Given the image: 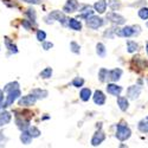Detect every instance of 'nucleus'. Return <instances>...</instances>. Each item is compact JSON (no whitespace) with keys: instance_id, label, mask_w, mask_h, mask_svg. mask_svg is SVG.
<instances>
[{"instance_id":"f257e3e1","label":"nucleus","mask_w":148,"mask_h":148,"mask_svg":"<svg viewBox=\"0 0 148 148\" xmlns=\"http://www.w3.org/2000/svg\"><path fill=\"white\" fill-rule=\"evenodd\" d=\"M130 135H132V130L125 122H121L116 126V138L120 141L128 140L130 138Z\"/></svg>"},{"instance_id":"f03ea898","label":"nucleus","mask_w":148,"mask_h":148,"mask_svg":"<svg viewBox=\"0 0 148 148\" xmlns=\"http://www.w3.org/2000/svg\"><path fill=\"white\" fill-rule=\"evenodd\" d=\"M103 19L100 18L98 16H90L88 19H87V26L89 29H92V30H97L98 27H101L103 25Z\"/></svg>"},{"instance_id":"7ed1b4c3","label":"nucleus","mask_w":148,"mask_h":148,"mask_svg":"<svg viewBox=\"0 0 148 148\" xmlns=\"http://www.w3.org/2000/svg\"><path fill=\"white\" fill-rule=\"evenodd\" d=\"M21 95L20 90L19 89H14V90H12L10 92H7V97H6V102L3 103V108H7L10 107L11 104H13V102L17 100V98Z\"/></svg>"},{"instance_id":"20e7f679","label":"nucleus","mask_w":148,"mask_h":148,"mask_svg":"<svg viewBox=\"0 0 148 148\" xmlns=\"http://www.w3.org/2000/svg\"><path fill=\"white\" fill-rule=\"evenodd\" d=\"M107 19L110 20L112 23H114L115 25H123V24L126 23L125 17H122L121 14H117L116 12H110V13H108Z\"/></svg>"},{"instance_id":"39448f33","label":"nucleus","mask_w":148,"mask_h":148,"mask_svg":"<svg viewBox=\"0 0 148 148\" xmlns=\"http://www.w3.org/2000/svg\"><path fill=\"white\" fill-rule=\"evenodd\" d=\"M37 101V98L31 94V95H26V96H23L20 100H19V106L20 107H30V106H33Z\"/></svg>"},{"instance_id":"423d86ee","label":"nucleus","mask_w":148,"mask_h":148,"mask_svg":"<svg viewBox=\"0 0 148 148\" xmlns=\"http://www.w3.org/2000/svg\"><path fill=\"white\" fill-rule=\"evenodd\" d=\"M140 94H141V87H139V85H132V87L127 89V97L132 98V100L138 98Z\"/></svg>"},{"instance_id":"0eeeda50","label":"nucleus","mask_w":148,"mask_h":148,"mask_svg":"<svg viewBox=\"0 0 148 148\" xmlns=\"http://www.w3.org/2000/svg\"><path fill=\"white\" fill-rule=\"evenodd\" d=\"M49 17H50L52 20H57V21H59V23H62L63 25H65L66 24V17H65V14L63 13V12H60V11H53V12H51L50 14H49Z\"/></svg>"},{"instance_id":"6e6552de","label":"nucleus","mask_w":148,"mask_h":148,"mask_svg":"<svg viewBox=\"0 0 148 148\" xmlns=\"http://www.w3.org/2000/svg\"><path fill=\"white\" fill-rule=\"evenodd\" d=\"M122 75V70L121 69H114V70H110L108 71V75H107V81L110 82H116L121 78Z\"/></svg>"},{"instance_id":"1a4fd4ad","label":"nucleus","mask_w":148,"mask_h":148,"mask_svg":"<svg viewBox=\"0 0 148 148\" xmlns=\"http://www.w3.org/2000/svg\"><path fill=\"white\" fill-rule=\"evenodd\" d=\"M78 8V1L77 0H68L66 4L63 7V11L66 13H72Z\"/></svg>"},{"instance_id":"9d476101","label":"nucleus","mask_w":148,"mask_h":148,"mask_svg":"<svg viewBox=\"0 0 148 148\" xmlns=\"http://www.w3.org/2000/svg\"><path fill=\"white\" fill-rule=\"evenodd\" d=\"M106 139V135L103 132H96L94 134V136L91 139V145L92 146H98V145H101Z\"/></svg>"},{"instance_id":"9b49d317","label":"nucleus","mask_w":148,"mask_h":148,"mask_svg":"<svg viewBox=\"0 0 148 148\" xmlns=\"http://www.w3.org/2000/svg\"><path fill=\"white\" fill-rule=\"evenodd\" d=\"M107 91H108V94H110V95L119 96V95L122 92V87H120V85H117V84L112 83V84H108V85H107Z\"/></svg>"},{"instance_id":"f8f14e48","label":"nucleus","mask_w":148,"mask_h":148,"mask_svg":"<svg viewBox=\"0 0 148 148\" xmlns=\"http://www.w3.org/2000/svg\"><path fill=\"white\" fill-rule=\"evenodd\" d=\"M94 14V11L91 10V7L89 6V5H84L83 6V8L79 11V18H83V19H85L87 20L90 16H92Z\"/></svg>"},{"instance_id":"ddd939ff","label":"nucleus","mask_w":148,"mask_h":148,"mask_svg":"<svg viewBox=\"0 0 148 148\" xmlns=\"http://www.w3.org/2000/svg\"><path fill=\"white\" fill-rule=\"evenodd\" d=\"M94 102L98 106H103L106 102V96L101 90H96L94 94Z\"/></svg>"},{"instance_id":"4468645a","label":"nucleus","mask_w":148,"mask_h":148,"mask_svg":"<svg viewBox=\"0 0 148 148\" xmlns=\"http://www.w3.org/2000/svg\"><path fill=\"white\" fill-rule=\"evenodd\" d=\"M116 34L120 37H132V36H134L133 26H125L123 29L116 31Z\"/></svg>"},{"instance_id":"2eb2a0df","label":"nucleus","mask_w":148,"mask_h":148,"mask_svg":"<svg viewBox=\"0 0 148 148\" xmlns=\"http://www.w3.org/2000/svg\"><path fill=\"white\" fill-rule=\"evenodd\" d=\"M107 1L106 0H98L97 3H95V5H94V8H95V11L96 12H98V13H104L106 12V10H107Z\"/></svg>"},{"instance_id":"dca6fc26","label":"nucleus","mask_w":148,"mask_h":148,"mask_svg":"<svg viewBox=\"0 0 148 148\" xmlns=\"http://www.w3.org/2000/svg\"><path fill=\"white\" fill-rule=\"evenodd\" d=\"M68 20H69L68 21V25H69V27L71 30H75V31H81L82 30V24L77 19L71 18V19H68Z\"/></svg>"},{"instance_id":"f3484780","label":"nucleus","mask_w":148,"mask_h":148,"mask_svg":"<svg viewBox=\"0 0 148 148\" xmlns=\"http://www.w3.org/2000/svg\"><path fill=\"white\" fill-rule=\"evenodd\" d=\"M31 94L37 98V100H42V98H45L49 95V92L44 89H32Z\"/></svg>"},{"instance_id":"a211bd4d","label":"nucleus","mask_w":148,"mask_h":148,"mask_svg":"<svg viewBox=\"0 0 148 148\" xmlns=\"http://www.w3.org/2000/svg\"><path fill=\"white\" fill-rule=\"evenodd\" d=\"M117 106L120 107V109L122 110V112H126V110L128 109V100L127 97H123V96H120L117 97Z\"/></svg>"},{"instance_id":"6ab92c4d","label":"nucleus","mask_w":148,"mask_h":148,"mask_svg":"<svg viewBox=\"0 0 148 148\" xmlns=\"http://www.w3.org/2000/svg\"><path fill=\"white\" fill-rule=\"evenodd\" d=\"M11 113L8 112H1L0 113V127H3L5 125H7V123H10L11 121Z\"/></svg>"},{"instance_id":"aec40b11","label":"nucleus","mask_w":148,"mask_h":148,"mask_svg":"<svg viewBox=\"0 0 148 148\" xmlns=\"http://www.w3.org/2000/svg\"><path fill=\"white\" fill-rule=\"evenodd\" d=\"M32 136L30 135V133L27 130H21V135H20V141L24 143V145H30L31 141H32Z\"/></svg>"},{"instance_id":"412c9836","label":"nucleus","mask_w":148,"mask_h":148,"mask_svg":"<svg viewBox=\"0 0 148 148\" xmlns=\"http://www.w3.org/2000/svg\"><path fill=\"white\" fill-rule=\"evenodd\" d=\"M96 53L98 55V57H101V58L106 57V55H107L106 46L102 43H97V45H96Z\"/></svg>"},{"instance_id":"4be33fe9","label":"nucleus","mask_w":148,"mask_h":148,"mask_svg":"<svg viewBox=\"0 0 148 148\" xmlns=\"http://www.w3.org/2000/svg\"><path fill=\"white\" fill-rule=\"evenodd\" d=\"M79 96H81V100L82 101L87 102V101H89V98L91 97V90L89 88H84V89L81 90V95Z\"/></svg>"},{"instance_id":"5701e85b","label":"nucleus","mask_w":148,"mask_h":148,"mask_svg":"<svg viewBox=\"0 0 148 148\" xmlns=\"http://www.w3.org/2000/svg\"><path fill=\"white\" fill-rule=\"evenodd\" d=\"M5 45H6V47L8 49V50H10L12 53H17V52H18L17 46L11 42V39L8 38V37H6V38H5Z\"/></svg>"},{"instance_id":"b1692460","label":"nucleus","mask_w":148,"mask_h":148,"mask_svg":"<svg viewBox=\"0 0 148 148\" xmlns=\"http://www.w3.org/2000/svg\"><path fill=\"white\" fill-rule=\"evenodd\" d=\"M127 50H128V52L133 53V52L139 50V45L135 42H133V40H128L127 42Z\"/></svg>"},{"instance_id":"393cba45","label":"nucleus","mask_w":148,"mask_h":148,"mask_svg":"<svg viewBox=\"0 0 148 148\" xmlns=\"http://www.w3.org/2000/svg\"><path fill=\"white\" fill-rule=\"evenodd\" d=\"M18 88H19V83L18 82H11L4 88V91L5 92H10V91L14 90V89H18Z\"/></svg>"},{"instance_id":"a878e982","label":"nucleus","mask_w":148,"mask_h":148,"mask_svg":"<svg viewBox=\"0 0 148 148\" xmlns=\"http://www.w3.org/2000/svg\"><path fill=\"white\" fill-rule=\"evenodd\" d=\"M139 130L142 133H148V119L147 120H142L139 122Z\"/></svg>"},{"instance_id":"bb28decb","label":"nucleus","mask_w":148,"mask_h":148,"mask_svg":"<svg viewBox=\"0 0 148 148\" xmlns=\"http://www.w3.org/2000/svg\"><path fill=\"white\" fill-rule=\"evenodd\" d=\"M27 132L30 133V135H31L32 138H38L39 135H40V130L37 128V127H31V126H29Z\"/></svg>"},{"instance_id":"cd10ccee","label":"nucleus","mask_w":148,"mask_h":148,"mask_svg":"<svg viewBox=\"0 0 148 148\" xmlns=\"http://www.w3.org/2000/svg\"><path fill=\"white\" fill-rule=\"evenodd\" d=\"M108 5H109V7L112 8L113 11H116V10L120 8L121 3H120V0H109V1H108Z\"/></svg>"},{"instance_id":"c85d7f7f","label":"nucleus","mask_w":148,"mask_h":148,"mask_svg":"<svg viewBox=\"0 0 148 148\" xmlns=\"http://www.w3.org/2000/svg\"><path fill=\"white\" fill-rule=\"evenodd\" d=\"M51 76H52V69L51 68H45L40 72V77L42 78H50Z\"/></svg>"},{"instance_id":"c756f323","label":"nucleus","mask_w":148,"mask_h":148,"mask_svg":"<svg viewBox=\"0 0 148 148\" xmlns=\"http://www.w3.org/2000/svg\"><path fill=\"white\" fill-rule=\"evenodd\" d=\"M107 75H108V70L107 69H101L100 72H98V78H100L101 82H106L107 81Z\"/></svg>"},{"instance_id":"7c9ffc66","label":"nucleus","mask_w":148,"mask_h":148,"mask_svg":"<svg viewBox=\"0 0 148 148\" xmlns=\"http://www.w3.org/2000/svg\"><path fill=\"white\" fill-rule=\"evenodd\" d=\"M139 17H140L141 19H143V20H147V19H148V8H147V7L140 8V11H139Z\"/></svg>"},{"instance_id":"2f4dec72","label":"nucleus","mask_w":148,"mask_h":148,"mask_svg":"<svg viewBox=\"0 0 148 148\" xmlns=\"http://www.w3.org/2000/svg\"><path fill=\"white\" fill-rule=\"evenodd\" d=\"M83 84H84V79L81 78V77H76L75 79L72 81V85H73V87H76V88L83 87Z\"/></svg>"},{"instance_id":"473e14b6","label":"nucleus","mask_w":148,"mask_h":148,"mask_svg":"<svg viewBox=\"0 0 148 148\" xmlns=\"http://www.w3.org/2000/svg\"><path fill=\"white\" fill-rule=\"evenodd\" d=\"M70 49H71V51H72L73 53H79V51H81V50H79L81 47H79V45H78L76 42H71V43H70Z\"/></svg>"},{"instance_id":"72a5a7b5","label":"nucleus","mask_w":148,"mask_h":148,"mask_svg":"<svg viewBox=\"0 0 148 148\" xmlns=\"http://www.w3.org/2000/svg\"><path fill=\"white\" fill-rule=\"evenodd\" d=\"M26 14L30 17V20L31 21H36V11L33 10V8H29L27 11H26Z\"/></svg>"},{"instance_id":"f704fd0d","label":"nucleus","mask_w":148,"mask_h":148,"mask_svg":"<svg viewBox=\"0 0 148 148\" xmlns=\"http://www.w3.org/2000/svg\"><path fill=\"white\" fill-rule=\"evenodd\" d=\"M45 38H46V33H45L44 31L39 30L38 32H37V39H38L39 42H44Z\"/></svg>"},{"instance_id":"c9c22d12","label":"nucleus","mask_w":148,"mask_h":148,"mask_svg":"<svg viewBox=\"0 0 148 148\" xmlns=\"http://www.w3.org/2000/svg\"><path fill=\"white\" fill-rule=\"evenodd\" d=\"M114 33L116 34L115 29H109L108 31L104 32V37H108V38H113V37H114Z\"/></svg>"},{"instance_id":"e433bc0d","label":"nucleus","mask_w":148,"mask_h":148,"mask_svg":"<svg viewBox=\"0 0 148 148\" xmlns=\"http://www.w3.org/2000/svg\"><path fill=\"white\" fill-rule=\"evenodd\" d=\"M52 46H53V44L51 42H43V49L44 50H50Z\"/></svg>"},{"instance_id":"4c0bfd02","label":"nucleus","mask_w":148,"mask_h":148,"mask_svg":"<svg viewBox=\"0 0 148 148\" xmlns=\"http://www.w3.org/2000/svg\"><path fill=\"white\" fill-rule=\"evenodd\" d=\"M133 30H134V36H138L141 32V27L139 25H133Z\"/></svg>"},{"instance_id":"58836bf2","label":"nucleus","mask_w":148,"mask_h":148,"mask_svg":"<svg viewBox=\"0 0 148 148\" xmlns=\"http://www.w3.org/2000/svg\"><path fill=\"white\" fill-rule=\"evenodd\" d=\"M23 26L25 27L26 30H31V24H30V21L29 20H23Z\"/></svg>"},{"instance_id":"ea45409f","label":"nucleus","mask_w":148,"mask_h":148,"mask_svg":"<svg viewBox=\"0 0 148 148\" xmlns=\"http://www.w3.org/2000/svg\"><path fill=\"white\" fill-rule=\"evenodd\" d=\"M23 1H25L27 4H33V5H37V4H40L42 0H23Z\"/></svg>"},{"instance_id":"a19ab883","label":"nucleus","mask_w":148,"mask_h":148,"mask_svg":"<svg viewBox=\"0 0 148 148\" xmlns=\"http://www.w3.org/2000/svg\"><path fill=\"white\" fill-rule=\"evenodd\" d=\"M0 101H4V90L0 89Z\"/></svg>"},{"instance_id":"79ce46f5","label":"nucleus","mask_w":148,"mask_h":148,"mask_svg":"<svg viewBox=\"0 0 148 148\" xmlns=\"http://www.w3.org/2000/svg\"><path fill=\"white\" fill-rule=\"evenodd\" d=\"M146 51H147V53H148V43L146 44Z\"/></svg>"},{"instance_id":"37998d69","label":"nucleus","mask_w":148,"mask_h":148,"mask_svg":"<svg viewBox=\"0 0 148 148\" xmlns=\"http://www.w3.org/2000/svg\"><path fill=\"white\" fill-rule=\"evenodd\" d=\"M3 108V101H0V109Z\"/></svg>"},{"instance_id":"c03bdc74","label":"nucleus","mask_w":148,"mask_h":148,"mask_svg":"<svg viewBox=\"0 0 148 148\" xmlns=\"http://www.w3.org/2000/svg\"><path fill=\"white\" fill-rule=\"evenodd\" d=\"M147 26H148V23H147Z\"/></svg>"}]
</instances>
